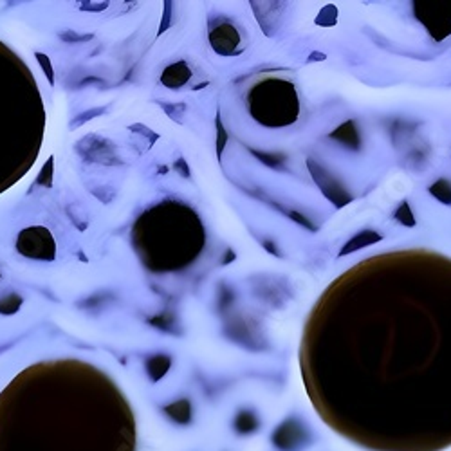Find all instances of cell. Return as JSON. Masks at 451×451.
I'll use <instances>...</instances> for the list:
<instances>
[{
  "mask_svg": "<svg viewBox=\"0 0 451 451\" xmlns=\"http://www.w3.org/2000/svg\"><path fill=\"white\" fill-rule=\"evenodd\" d=\"M318 413L375 451L451 444V258H367L312 307L300 350Z\"/></svg>",
  "mask_w": 451,
  "mask_h": 451,
  "instance_id": "1",
  "label": "cell"
},
{
  "mask_svg": "<svg viewBox=\"0 0 451 451\" xmlns=\"http://www.w3.org/2000/svg\"><path fill=\"white\" fill-rule=\"evenodd\" d=\"M136 415L116 381L82 359L40 361L0 392V451H136Z\"/></svg>",
  "mask_w": 451,
  "mask_h": 451,
  "instance_id": "2",
  "label": "cell"
},
{
  "mask_svg": "<svg viewBox=\"0 0 451 451\" xmlns=\"http://www.w3.org/2000/svg\"><path fill=\"white\" fill-rule=\"evenodd\" d=\"M45 122L44 100L31 69L0 40V194L33 168Z\"/></svg>",
  "mask_w": 451,
  "mask_h": 451,
  "instance_id": "3",
  "label": "cell"
},
{
  "mask_svg": "<svg viewBox=\"0 0 451 451\" xmlns=\"http://www.w3.org/2000/svg\"><path fill=\"white\" fill-rule=\"evenodd\" d=\"M132 248L152 273L183 271L199 258L206 229L194 208L177 200L145 209L132 226Z\"/></svg>",
  "mask_w": 451,
  "mask_h": 451,
  "instance_id": "4",
  "label": "cell"
},
{
  "mask_svg": "<svg viewBox=\"0 0 451 451\" xmlns=\"http://www.w3.org/2000/svg\"><path fill=\"white\" fill-rule=\"evenodd\" d=\"M248 111L264 126H287L300 116V100L294 83L280 76H264L248 91Z\"/></svg>",
  "mask_w": 451,
  "mask_h": 451,
  "instance_id": "5",
  "label": "cell"
},
{
  "mask_svg": "<svg viewBox=\"0 0 451 451\" xmlns=\"http://www.w3.org/2000/svg\"><path fill=\"white\" fill-rule=\"evenodd\" d=\"M413 15L437 42L451 34V2L417 0L413 2Z\"/></svg>",
  "mask_w": 451,
  "mask_h": 451,
  "instance_id": "6",
  "label": "cell"
},
{
  "mask_svg": "<svg viewBox=\"0 0 451 451\" xmlns=\"http://www.w3.org/2000/svg\"><path fill=\"white\" fill-rule=\"evenodd\" d=\"M16 249L20 255L34 260H53L56 253V244L47 228L33 226L22 229L16 237Z\"/></svg>",
  "mask_w": 451,
  "mask_h": 451,
  "instance_id": "7",
  "label": "cell"
},
{
  "mask_svg": "<svg viewBox=\"0 0 451 451\" xmlns=\"http://www.w3.org/2000/svg\"><path fill=\"white\" fill-rule=\"evenodd\" d=\"M309 165V170H311L312 177L316 179V185L320 186V189L323 192L327 199L332 204H336V208H343L345 204H349L352 200V195L343 188V185H340V181L334 179L329 172L323 168V166L316 165L314 161H307Z\"/></svg>",
  "mask_w": 451,
  "mask_h": 451,
  "instance_id": "8",
  "label": "cell"
},
{
  "mask_svg": "<svg viewBox=\"0 0 451 451\" xmlns=\"http://www.w3.org/2000/svg\"><path fill=\"white\" fill-rule=\"evenodd\" d=\"M209 42L218 54H235L240 49V34L235 25L220 22L209 27Z\"/></svg>",
  "mask_w": 451,
  "mask_h": 451,
  "instance_id": "9",
  "label": "cell"
},
{
  "mask_svg": "<svg viewBox=\"0 0 451 451\" xmlns=\"http://www.w3.org/2000/svg\"><path fill=\"white\" fill-rule=\"evenodd\" d=\"M189 76H192V71H189V67L185 62L172 63V65L165 69V73L161 74V83L166 85V87L177 89L183 87L189 80Z\"/></svg>",
  "mask_w": 451,
  "mask_h": 451,
  "instance_id": "10",
  "label": "cell"
},
{
  "mask_svg": "<svg viewBox=\"0 0 451 451\" xmlns=\"http://www.w3.org/2000/svg\"><path fill=\"white\" fill-rule=\"evenodd\" d=\"M330 137L334 141H340L341 145H345L350 150H359L361 148V137H359V132L356 128L354 122H345L343 125H340L336 128Z\"/></svg>",
  "mask_w": 451,
  "mask_h": 451,
  "instance_id": "11",
  "label": "cell"
},
{
  "mask_svg": "<svg viewBox=\"0 0 451 451\" xmlns=\"http://www.w3.org/2000/svg\"><path fill=\"white\" fill-rule=\"evenodd\" d=\"M381 238H383L381 235L375 233V231H370V229H367V231H361V233H358L354 238H350L349 242L345 244V248L341 249V255H349V253H354V251H358V249L367 248V246H370V244L379 242Z\"/></svg>",
  "mask_w": 451,
  "mask_h": 451,
  "instance_id": "12",
  "label": "cell"
},
{
  "mask_svg": "<svg viewBox=\"0 0 451 451\" xmlns=\"http://www.w3.org/2000/svg\"><path fill=\"white\" fill-rule=\"evenodd\" d=\"M166 415L177 424H188L192 421V404L186 399H179L165 408Z\"/></svg>",
  "mask_w": 451,
  "mask_h": 451,
  "instance_id": "13",
  "label": "cell"
},
{
  "mask_svg": "<svg viewBox=\"0 0 451 451\" xmlns=\"http://www.w3.org/2000/svg\"><path fill=\"white\" fill-rule=\"evenodd\" d=\"M170 365H172V361L168 356L157 354L146 361V372H148V375L152 378V381H159V379L163 378L166 372H168Z\"/></svg>",
  "mask_w": 451,
  "mask_h": 451,
  "instance_id": "14",
  "label": "cell"
},
{
  "mask_svg": "<svg viewBox=\"0 0 451 451\" xmlns=\"http://www.w3.org/2000/svg\"><path fill=\"white\" fill-rule=\"evenodd\" d=\"M430 194L442 204H451V183L446 179H441L430 186Z\"/></svg>",
  "mask_w": 451,
  "mask_h": 451,
  "instance_id": "15",
  "label": "cell"
},
{
  "mask_svg": "<svg viewBox=\"0 0 451 451\" xmlns=\"http://www.w3.org/2000/svg\"><path fill=\"white\" fill-rule=\"evenodd\" d=\"M255 417H253V413L249 412H242L238 413L237 419H235V428H237L240 433H248L251 430H255Z\"/></svg>",
  "mask_w": 451,
  "mask_h": 451,
  "instance_id": "16",
  "label": "cell"
},
{
  "mask_svg": "<svg viewBox=\"0 0 451 451\" xmlns=\"http://www.w3.org/2000/svg\"><path fill=\"white\" fill-rule=\"evenodd\" d=\"M20 303H22V298H20V296H5V298L0 300V312H2V314H13V312L19 311Z\"/></svg>",
  "mask_w": 451,
  "mask_h": 451,
  "instance_id": "17",
  "label": "cell"
},
{
  "mask_svg": "<svg viewBox=\"0 0 451 451\" xmlns=\"http://www.w3.org/2000/svg\"><path fill=\"white\" fill-rule=\"evenodd\" d=\"M393 217H395V220H399L401 224H404V226H413V224H415V218H413L412 211H410V206H408V203L401 204L397 211L393 213Z\"/></svg>",
  "mask_w": 451,
  "mask_h": 451,
  "instance_id": "18",
  "label": "cell"
},
{
  "mask_svg": "<svg viewBox=\"0 0 451 451\" xmlns=\"http://www.w3.org/2000/svg\"><path fill=\"white\" fill-rule=\"evenodd\" d=\"M255 154H257V152H255ZM257 156L260 157L262 161H266L267 165H271V166L280 165L281 161H284V156H260V154H257Z\"/></svg>",
  "mask_w": 451,
  "mask_h": 451,
  "instance_id": "19",
  "label": "cell"
}]
</instances>
